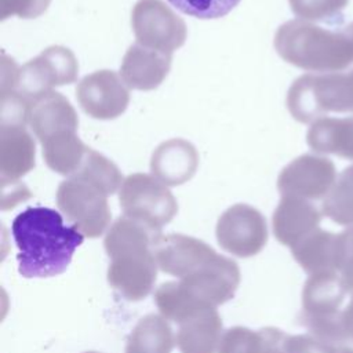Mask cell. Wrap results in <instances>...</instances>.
<instances>
[{"instance_id":"8992f818","label":"cell","mask_w":353,"mask_h":353,"mask_svg":"<svg viewBox=\"0 0 353 353\" xmlns=\"http://www.w3.org/2000/svg\"><path fill=\"white\" fill-rule=\"evenodd\" d=\"M106 193L97 185L77 176H69L58 186L59 208L73 219V225L88 233H98L109 219Z\"/></svg>"},{"instance_id":"ba28073f","label":"cell","mask_w":353,"mask_h":353,"mask_svg":"<svg viewBox=\"0 0 353 353\" xmlns=\"http://www.w3.org/2000/svg\"><path fill=\"white\" fill-rule=\"evenodd\" d=\"M76 98L88 116L99 120H112L127 109L130 92L116 72L97 70L80 80L76 88Z\"/></svg>"},{"instance_id":"4fadbf2b","label":"cell","mask_w":353,"mask_h":353,"mask_svg":"<svg viewBox=\"0 0 353 353\" xmlns=\"http://www.w3.org/2000/svg\"><path fill=\"white\" fill-rule=\"evenodd\" d=\"M36 146L23 125H0V176L3 185L18 182L34 167Z\"/></svg>"},{"instance_id":"3957f363","label":"cell","mask_w":353,"mask_h":353,"mask_svg":"<svg viewBox=\"0 0 353 353\" xmlns=\"http://www.w3.org/2000/svg\"><path fill=\"white\" fill-rule=\"evenodd\" d=\"M287 108L301 123H312L328 112L353 113V70L303 74L288 90Z\"/></svg>"},{"instance_id":"9a60e30c","label":"cell","mask_w":353,"mask_h":353,"mask_svg":"<svg viewBox=\"0 0 353 353\" xmlns=\"http://www.w3.org/2000/svg\"><path fill=\"white\" fill-rule=\"evenodd\" d=\"M41 146L43 157L48 168L66 176L73 175L79 170L90 149L80 141L77 131L55 135L43 142Z\"/></svg>"},{"instance_id":"5b68a950","label":"cell","mask_w":353,"mask_h":353,"mask_svg":"<svg viewBox=\"0 0 353 353\" xmlns=\"http://www.w3.org/2000/svg\"><path fill=\"white\" fill-rule=\"evenodd\" d=\"M131 23L137 43L172 54L186 40V23L161 0H138Z\"/></svg>"},{"instance_id":"e0dca14e","label":"cell","mask_w":353,"mask_h":353,"mask_svg":"<svg viewBox=\"0 0 353 353\" xmlns=\"http://www.w3.org/2000/svg\"><path fill=\"white\" fill-rule=\"evenodd\" d=\"M317 210L299 197L284 196L274 212V230L280 239L291 237L319 222Z\"/></svg>"},{"instance_id":"7c38bea8","label":"cell","mask_w":353,"mask_h":353,"mask_svg":"<svg viewBox=\"0 0 353 353\" xmlns=\"http://www.w3.org/2000/svg\"><path fill=\"white\" fill-rule=\"evenodd\" d=\"M29 125L40 143L68 131H77L79 117L70 102L52 91L30 106Z\"/></svg>"},{"instance_id":"ac0fdd59","label":"cell","mask_w":353,"mask_h":353,"mask_svg":"<svg viewBox=\"0 0 353 353\" xmlns=\"http://www.w3.org/2000/svg\"><path fill=\"white\" fill-rule=\"evenodd\" d=\"M70 176L90 181L91 183L101 188L106 194L114 193L123 183V176L117 165L91 148L88 149L79 170Z\"/></svg>"},{"instance_id":"9c48e42d","label":"cell","mask_w":353,"mask_h":353,"mask_svg":"<svg viewBox=\"0 0 353 353\" xmlns=\"http://www.w3.org/2000/svg\"><path fill=\"white\" fill-rule=\"evenodd\" d=\"M335 176V165L330 159L302 154L283 168L277 188L284 196L319 199L331 190Z\"/></svg>"},{"instance_id":"52a82bcc","label":"cell","mask_w":353,"mask_h":353,"mask_svg":"<svg viewBox=\"0 0 353 353\" xmlns=\"http://www.w3.org/2000/svg\"><path fill=\"white\" fill-rule=\"evenodd\" d=\"M120 204L127 214L154 222H168L176 211V203L167 186L154 175H128L120 188Z\"/></svg>"},{"instance_id":"ffe728a7","label":"cell","mask_w":353,"mask_h":353,"mask_svg":"<svg viewBox=\"0 0 353 353\" xmlns=\"http://www.w3.org/2000/svg\"><path fill=\"white\" fill-rule=\"evenodd\" d=\"M292 12L303 21H330L336 18L347 0H288Z\"/></svg>"},{"instance_id":"6da1fadb","label":"cell","mask_w":353,"mask_h":353,"mask_svg":"<svg viewBox=\"0 0 353 353\" xmlns=\"http://www.w3.org/2000/svg\"><path fill=\"white\" fill-rule=\"evenodd\" d=\"M18 248V272L26 279H47L63 273L84 236L76 225H66L52 208L36 205L18 214L11 223Z\"/></svg>"},{"instance_id":"44dd1931","label":"cell","mask_w":353,"mask_h":353,"mask_svg":"<svg viewBox=\"0 0 353 353\" xmlns=\"http://www.w3.org/2000/svg\"><path fill=\"white\" fill-rule=\"evenodd\" d=\"M176 10L200 19H215L229 14L240 0H168Z\"/></svg>"},{"instance_id":"7402d4cb","label":"cell","mask_w":353,"mask_h":353,"mask_svg":"<svg viewBox=\"0 0 353 353\" xmlns=\"http://www.w3.org/2000/svg\"><path fill=\"white\" fill-rule=\"evenodd\" d=\"M51 0H0V18L17 15L19 18H36L50 6Z\"/></svg>"},{"instance_id":"8fae6325","label":"cell","mask_w":353,"mask_h":353,"mask_svg":"<svg viewBox=\"0 0 353 353\" xmlns=\"http://www.w3.org/2000/svg\"><path fill=\"white\" fill-rule=\"evenodd\" d=\"M199 165L196 148L181 138L168 139L160 143L150 160L152 174L164 185L176 186L188 182Z\"/></svg>"},{"instance_id":"603a6c76","label":"cell","mask_w":353,"mask_h":353,"mask_svg":"<svg viewBox=\"0 0 353 353\" xmlns=\"http://www.w3.org/2000/svg\"><path fill=\"white\" fill-rule=\"evenodd\" d=\"M343 33L346 34V37H347V40H349V43H350L352 51H353V22H352L349 26H346V28L343 29Z\"/></svg>"},{"instance_id":"5bb4252c","label":"cell","mask_w":353,"mask_h":353,"mask_svg":"<svg viewBox=\"0 0 353 353\" xmlns=\"http://www.w3.org/2000/svg\"><path fill=\"white\" fill-rule=\"evenodd\" d=\"M306 142L317 153L353 160V117H321L313 121Z\"/></svg>"},{"instance_id":"2e32d148","label":"cell","mask_w":353,"mask_h":353,"mask_svg":"<svg viewBox=\"0 0 353 353\" xmlns=\"http://www.w3.org/2000/svg\"><path fill=\"white\" fill-rule=\"evenodd\" d=\"M218 234L223 241H262L266 234L265 221L256 210L237 204L219 219Z\"/></svg>"},{"instance_id":"30bf717a","label":"cell","mask_w":353,"mask_h":353,"mask_svg":"<svg viewBox=\"0 0 353 353\" xmlns=\"http://www.w3.org/2000/svg\"><path fill=\"white\" fill-rule=\"evenodd\" d=\"M171 59V54L135 43L124 54L120 76L127 87L150 91L157 88L167 77Z\"/></svg>"},{"instance_id":"d6986e66","label":"cell","mask_w":353,"mask_h":353,"mask_svg":"<svg viewBox=\"0 0 353 353\" xmlns=\"http://www.w3.org/2000/svg\"><path fill=\"white\" fill-rule=\"evenodd\" d=\"M323 208L336 222H353V165L339 174L323 203Z\"/></svg>"},{"instance_id":"277c9868","label":"cell","mask_w":353,"mask_h":353,"mask_svg":"<svg viewBox=\"0 0 353 353\" xmlns=\"http://www.w3.org/2000/svg\"><path fill=\"white\" fill-rule=\"evenodd\" d=\"M77 74L79 63L74 54L66 47L51 46L19 68L14 92L32 105L55 87L74 83Z\"/></svg>"},{"instance_id":"7a4b0ae2","label":"cell","mask_w":353,"mask_h":353,"mask_svg":"<svg viewBox=\"0 0 353 353\" xmlns=\"http://www.w3.org/2000/svg\"><path fill=\"white\" fill-rule=\"evenodd\" d=\"M277 54L288 63L312 72H335L353 62L346 34L320 28L309 21L283 23L274 36Z\"/></svg>"}]
</instances>
